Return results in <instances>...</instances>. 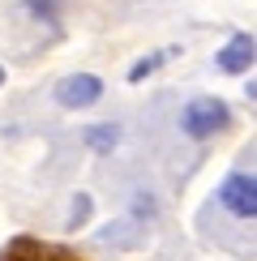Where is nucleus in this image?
<instances>
[{"label":"nucleus","mask_w":257,"mask_h":261,"mask_svg":"<svg viewBox=\"0 0 257 261\" xmlns=\"http://www.w3.org/2000/svg\"><path fill=\"white\" fill-rule=\"evenodd\" d=\"M227 120H232L227 103H223V99H210V94L185 103V112H180V128H185L189 137H214V133L227 128Z\"/></svg>","instance_id":"f257e3e1"},{"label":"nucleus","mask_w":257,"mask_h":261,"mask_svg":"<svg viewBox=\"0 0 257 261\" xmlns=\"http://www.w3.org/2000/svg\"><path fill=\"white\" fill-rule=\"evenodd\" d=\"M219 201L227 205L236 219H249L253 223V214H257V184H253V176H244V171L227 176L223 189H219Z\"/></svg>","instance_id":"f03ea898"},{"label":"nucleus","mask_w":257,"mask_h":261,"mask_svg":"<svg viewBox=\"0 0 257 261\" xmlns=\"http://www.w3.org/2000/svg\"><path fill=\"white\" fill-rule=\"evenodd\" d=\"M103 99V82L94 77V73H73V77H64L56 82V103L60 107H90V103H99Z\"/></svg>","instance_id":"7ed1b4c3"},{"label":"nucleus","mask_w":257,"mask_h":261,"mask_svg":"<svg viewBox=\"0 0 257 261\" xmlns=\"http://www.w3.org/2000/svg\"><path fill=\"white\" fill-rule=\"evenodd\" d=\"M249 64H253V39L249 35H236L227 47L219 51V69L223 73H244Z\"/></svg>","instance_id":"20e7f679"},{"label":"nucleus","mask_w":257,"mask_h":261,"mask_svg":"<svg viewBox=\"0 0 257 261\" xmlns=\"http://www.w3.org/2000/svg\"><path fill=\"white\" fill-rule=\"evenodd\" d=\"M176 51H180V47H163V51H150L146 60H137L133 69H128V82H146L150 73H155V69H163V64H167L171 56H176Z\"/></svg>","instance_id":"39448f33"},{"label":"nucleus","mask_w":257,"mask_h":261,"mask_svg":"<svg viewBox=\"0 0 257 261\" xmlns=\"http://www.w3.org/2000/svg\"><path fill=\"white\" fill-rule=\"evenodd\" d=\"M86 141H90V146L103 154V150L116 146V128H112V124H94V128H86Z\"/></svg>","instance_id":"423d86ee"},{"label":"nucleus","mask_w":257,"mask_h":261,"mask_svg":"<svg viewBox=\"0 0 257 261\" xmlns=\"http://www.w3.org/2000/svg\"><path fill=\"white\" fill-rule=\"evenodd\" d=\"M30 13H35V17H47V21H56V0H30Z\"/></svg>","instance_id":"0eeeda50"},{"label":"nucleus","mask_w":257,"mask_h":261,"mask_svg":"<svg viewBox=\"0 0 257 261\" xmlns=\"http://www.w3.org/2000/svg\"><path fill=\"white\" fill-rule=\"evenodd\" d=\"M86 214H90V197H78V201H73V227H78Z\"/></svg>","instance_id":"6e6552de"},{"label":"nucleus","mask_w":257,"mask_h":261,"mask_svg":"<svg viewBox=\"0 0 257 261\" xmlns=\"http://www.w3.org/2000/svg\"><path fill=\"white\" fill-rule=\"evenodd\" d=\"M0 86H5V69H0Z\"/></svg>","instance_id":"1a4fd4ad"}]
</instances>
